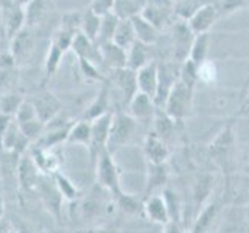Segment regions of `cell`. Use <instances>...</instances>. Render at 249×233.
Masks as SVG:
<instances>
[{
	"label": "cell",
	"mask_w": 249,
	"mask_h": 233,
	"mask_svg": "<svg viewBox=\"0 0 249 233\" xmlns=\"http://www.w3.org/2000/svg\"><path fill=\"white\" fill-rule=\"evenodd\" d=\"M136 129H137V121L129 114H124L122 111L112 112V121H111V128H109L106 151L112 155L122 151L131 142Z\"/></svg>",
	"instance_id": "cell-1"
},
{
	"label": "cell",
	"mask_w": 249,
	"mask_h": 233,
	"mask_svg": "<svg viewBox=\"0 0 249 233\" xmlns=\"http://www.w3.org/2000/svg\"><path fill=\"white\" fill-rule=\"evenodd\" d=\"M237 140L235 135H233V131L229 126H224L218 134L215 135V138L209 143V154L212 155L213 160L221 166L223 171L226 173H231L233 168V163H235V146Z\"/></svg>",
	"instance_id": "cell-2"
},
{
	"label": "cell",
	"mask_w": 249,
	"mask_h": 233,
	"mask_svg": "<svg viewBox=\"0 0 249 233\" xmlns=\"http://www.w3.org/2000/svg\"><path fill=\"white\" fill-rule=\"evenodd\" d=\"M192 104H193V87H190L189 84L179 80L173 85V89L170 90L165 100V104H163L162 109L178 124H181L190 115Z\"/></svg>",
	"instance_id": "cell-3"
},
{
	"label": "cell",
	"mask_w": 249,
	"mask_h": 233,
	"mask_svg": "<svg viewBox=\"0 0 249 233\" xmlns=\"http://www.w3.org/2000/svg\"><path fill=\"white\" fill-rule=\"evenodd\" d=\"M95 174H97V182L101 188L111 193L114 196L115 193H119L122 188V181H120V171L117 163L114 160V155L109 154L107 151L101 152L100 157L97 159L95 165Z\"/></svg>",
	"instance_id": "cell-4"
},
{
	"label": "cell",
	"mask_w": 249,
	"mask_h": 233,
	"mask_svg": "<svg viewBox=\"0 0 249 233\" xmlns=\"http://www.w3.org/2000/svg\"><path fill=\"white\" fill-rule=\"evenodd\" d=\"M112 121V112L106 114L100 118L90 121L92 132H90V145H89V155L92 165H95L97 159L100 157L101 152L106 151L107 145V137H109V128H111Z\"/></svg>",
	"instance_id": "cell-5"
},
{
	"label": "cell",
	"mask_w": 249,
	"mask_h": 233,
	"mask_svg": "<svg viewBox=\"0 0 249 233\" xmlns=\"http://www.w3.org/2000/svg\"><path fill=\"white\" fill-rule=\"evenodd\" d=\"M195 36L196 34L190 30L187 20H179L173 25V58L179 64L189 58Z\"/></svg>",
	"instance_id": "cell-6"
},
{
	"label": "cell",
	"mask_w": 249,
	"mask_h": 233,
	"mask_svg": "<svg viewBox=\"0 0 249 233\" xmlns=\"http://www.w3.org/2000/svg\"><path fill=\"white\" fill-rule=\"evenodd\" d=\"M179 68L181 64L175 61V64H162L159 66V83H158V92L154 97L156 107L162 109L165 104V100L168 97L170 90L173 89V85L179 81Z\"/></svg>",
	"instance_id": "cell-7"
},
{
	"label": "cell",
	"mask_w": 249,
	"mask_h": 233,
	"mask_svg": "<svg viewBox=\"0 0 249 233\" xmlns=\"http://www.w3.org/2000/svg\"><path fill=\"white\" fill-rule=\"evenodd\" d=\"M36 190L39 191V196H41L44 205L47 207V210L59 219L61 216V205H62V196L59 194L56 185H54V181L52 176H45L41 174L39 176V181L36 185Z\"/></svg>",
	"instance_id": "cell-8"
},
{
	"label": "cell",
	"mask_w": 249,
	"mask_h": 233,
	"mask_svg": "<svg viewBox=\"0 0 249 233\" xmlns=\"http://www.w3.org/2000/svg\"><path fill=\"white\" fill-rule=\"evenodd\" d=\"M173 14H175L173 0H146L145 8L142 11L143 17L158 30H160L165 25Z\"/></svg>",
	"instance_id": "cell-9"
},
{
	"label": "cell",
	"mask_w": 249,
	"mask_h": 233,
	"mask_svg": "<svg viewBox=\"0 0 249 233\" xmlns=\"http://www.w3.org/2000/svg\"><path fill=\"white\" fill-rule=\"evenodd\" d=\"M31 103L35 106L37 118L44 124L50 123L56 118L58 114L61 112V107H62L59 98L49 90H42V92L36 93Z\"/></svg>",
	"instance_id": "cell-10"
},
{
	"label": "cell",
	"mask_w": 249,
	"mask_h": 233,
	"mask_svg": "<svg viewBox=\"0 0 249 233\" xmlns=\"http://www.w3.org/2000/svg\"><path fill=\"white\" fill-rule=\"evenodd\" d=\"M111 80L107 83L112 84V87L119 90L124 103H129L132 97L139 92L137 89V80H136V72H132L128 67L119 68V70H111Z\"/></svg>",
	"instance_id": "cell-11"
},
{
	"label": "cell",
	"mask_w": 249,
	"mask_h": 233,
	"mask_svg": "<svg viewBox=\"0 0 249 233\" xmlns=\"http://www.w3.org/2000/svg\"><path fill=\"white\" fill-rule=\"evenodd\" d=\"M220 11H218V5L209 2L204 6H201L199 10L195 13L192 17L187 20L190 30L195 34H202L209 33V30L213 27V23L216 22Z\"/></svg>",
	"instance_id": "cell-12"
},
{
	"label": "cell",
	"mask_w": 249,
	"mask_h": 233,
	"mask_svg": "<svg viewBox=\"0 0 249 233\" xmlns=\"http://www.w3.org/2000/svg\"><path fill=\"white\" fill-rule=\"evenodd\" d=\"M16 176H18V182H19L20 190H23V191L36 190V185H37L41 173H39L35 160L31 159V155L28 152L20 155L19 163H18V169H16Z\"/></svg>",
	"instance_id": "cell-13"
},
{
	"label": "cell",
	"mask_w": 249,
	"mask_h": 233,
	"mask_svg": "<svg viewBox=\"0 0 249 233\" xmlns=\"http://www.w3.org/2000/svg\"><path fill=\"white\" fill-rule=\"evenodd\" d=\"M170 146L159 138L154 132H150L145 137L143 142V155L146 163H154V165H163L170 159Z\"/></svg>",
	"instance_id": "cell-14"
},
{
	"label": "cell",
	"mask_w": 249,
	"mask_h": 233,
	"mask_svg": "<svg viewBox=\"0 0 249 233\" xmlns=\"http://www.w3.org/2000/svg\"><path fill=\"white\" fill-rule=\"evenodd\" d=\"M129 115L137 123H151L156 114V104L151 97L145 95L142 92H137L132 100L128 103Z\"/></svg>",
	"instance_id": "cell-15"
},
{
	"label": "cell",
	"mask_w": 249,
	"mask_h": 233,
	"mask_svg": "<svg viewBox=\"0 0 249 233\" xmlns=\"http://www.w3.org/2000/svg\"><path fill=\"white\" fill-rule=\"evenodd\" d=\"M106 114H111V85H109L107 81L103 83L101 89L97 92L95 98L92 100V103L84 111L83 120L93 121Z\"/></svg>",
	"instance_id": "cell-16"
},
{
	"label": "cell",
	"mask_w": 249,
	"mask_h": 233,
	"mask_svg": "<svg viewBox=\"0 0 249 233\" xmlns=\"http://www.w3.org/2000/svg\"><path fill=\"white\" fill-rule=\"evenodd\" d=\"M136 80L139 92H142L154 100L159 83V64L156 61H150L145 67L136 72Z\"/></svg>",
	"instance_id": "cell-17"
},
{
	"label": "cell",
	"mask_w": 249,
	"mask_h": 233,
	"mask_svg": "<svg viewBox=\"0 0 249 233\" xmlns=\"http://www.w3.org/2000/svg\"><path fill=\"white\" fill-rule=\"evenodd\" d=\"M73 123H62V124H58V126H50V124H45V128H50L49 131L44 129V134L39 137L35 145L44 148V150H53V148H56L62 143H67V138H69V132H70V128H72Z\"/></svg>",
	"instance_id": "cell-18"
},
{
	"label": "cell",
	"mask_w": 249,
	"mask_h": 233,
	"mask_svg": "<svg viewBox=\"0 0 249 233\" xmlns=\"http://www.w3.org/2000/svg\"><path fill=\"white\" fill-rule=\"evenodd\" d=\"M143 213L150 221L160 225H165L171 221L168 207L162 194H151V196L146 198V200L143 202Z\"/></svg>",
	"instance_id": "cell-19"
},
{
	"label": "cell",
	"mask_w": 249,
	"mask_h": 233,
	"mask_svg": "<svg viewBox=\"0 0 249 233\" xmlns=\"http://www.w3.org/2000/svg\"><path fill=\"white\" fill-rule=\"evenodd\" d=\"M101 62L111 68V70H119L126 67L128 61V51L123 50L122 47L115 45L114 42H105L98 45Z\"/></svg>",
	"instance_id": "cell-20"
},
{
	"label": "cell",
	"mask_w": 249,
	"mask_h": 233,
	"mask_svg": "<svg viewBox=\"0 0 249 233\" xmlns=\"http://www.w3.org/2000/svg\"><path fill=\"white\" fill-rule=\"evenodd\" d=\"M28 154L31 155V159L35 160L36 166L39 169V173L41 174H45V176H53L59 166V163L56 160V155L53 154L52 150H44L41 146H31L28 150Z\"/></svg>",
	"instance_id": "cell-21"
},
{
	"label": "cell",
	"mask_w": 249,
	"mask_h": 233,
	"mask_svg": "<svg viewBox=\"0 0 249 233\" xmlns=\"http://www.w3.org/2000/svg\"><path fill=\"white\" fill-rule=\"evenodd\" d=\"M218 213H220V204L215 200L207 202L196 213V219L193 222L190 233H209L213 222L216 221Z\"/></svg>",
	"instance_id": "cell-22"
},
{
	"label": "cell",
	"mask_w": 249,
	"mask_h": 233,
	"mask_svg": "<svg viewBox=\"0 0 249 233\" xmlns=\"http://www.w3.org/2000/svg\"><path fill=\"white\" fill-rule=\"evenodd\" d=\"M176 121L171 118V116L163 111V109H156L154 118H153V132L159 138H162L167 145L171 142V138L175 137V131H176Z\"/></svg>",
	"instance_id": "cell-23"
},
{
	"label": "cell",
	"mask_w": 249,
	"mask_h": 233,
	"mask_svg": "<svg viewBox=\"0 0 249 233\" xmlns=\"http://www.w3.org/2000/svg\"><path fill=\"white\" fill-rule=\"evenodd\" d=\"M72 49L76 53L78 59H88L93 64L101 62L100 50L98 47H95V42H92L88 36H84L83 33H76L72 42Z\"/></svg>",
	"instance_id": "cell-24"
},
{
	"label": "cell",
	"mask_w": 249,
	"mask_h": 233,
	"mask_svg": "<svg viewBox=\"0 0 249 233\" xmlns=\"http://www.w3.org/2000/svg\"><path fill=\"white\" fill-rule=\"evenodd\" d=\"M131 22H132V27H134V31H136V41L142 42L148 47L156 44V41H158V37H159V34H158L159 30L153 27L142 14L131 17Z\"/></svg>",
	"instance_id": "cell-25"
},
{
	"label": "cell",
	"mask_w": 249,
	"mask_h": 233,
	"mask_svg": "<svg viewBox=\"0 0 249 233\" xmlns=\"http://www.w3.org/2000/svg\"><path fill=\"white\" fill-rule=\"evenodd\" d=\"M229 233H249V207H235L226 217V227Z\"/></svg>",
	"instance_id": "cell-26"
},
{
	"label": "cell",
	"mask_w": 249,
	"mask_h": 233,
	"mask_svg": "<svg viewBox=\"0 0 249 233\" xmlns=\"http://www.w3.org/2000/svg\"><path fill=\"white\" fill-rule=\"evenodd\" d=\"M33 50V37H31L28 30H20L18 34L11 39V50L10 53L16 62H20L30 56Z\"/></svg>",
	"instance_id": "cell-27"
},
{
	"label": "cell",
	"mask_w": 249,
	"mask_h": 233,
	"mask_svg": "<svg viewBox=\"0 0 249 233\" xmlns=\"http://www.w3.org/2000/svg\"><path fill=\"white\" fill-rule=\"evenodd\" d=\"M23 22H25V11L22 10V6L18 3H10L6 6L5 11V28H6V34L11 39L19 33L23 27Z\"/></svg>",
	"instance_id": "cell-28"
},
{
	"label": "cell",
	"mask_w": 249,
	"mask_h": 233,
	"mask_svg": "<svg viewBox=\"0 0 249 233\" xmlns=\"http://www.w3.org/2000/svg\"><path fill=\"white\" fill-rule=\"evenodd\" d=\"M112 42L115 45L122 47L123 50H129V47L136 42V31L132 27L131 19H120L119 25L115 28V33L112 37Z\"/></svg>",
	"instance_id": "cell-29"
},
{
	"label": "cell",
	"mask_w": 249,
	"mask_h": 233,
	"mask_svg": "<svg viewBox=\"0 0 249 233\" xmlns=\"http://www.w3.org/2000/svg\"><path fill=\"white\" fill-rule=\"evenodd\" d=\"M90 132H92L90 121H86L83 118L78 120V121H75L72 124V128H70L67 143H70V145H80V146H84L86 150H89Z\"/></svg>",
	"instance_id": "cell-30"
},
{
	"label": "cell",
	"mask_w": 249,
	"mask_h": 233,
	"mask_svg": "<svg viewBox=\"0 0 249 233\" xmlns=\"http://www.w3.org/2000/svg\"><path fill=\"white\" fill-rule=\"evenodd\" d=\"M150 53H148V45L136 41L129 47L128 50V61H126V67L132 72H137L142 67H145L148 62H150Z\"/></svg>",
	"instance_id": "cell-31"
},
{
	"label": "cell",
	"mask_w": 249,
	"mask_h": 233,
	"mask_svg": "<svg viewBox=\"0 0 249 233\" xmlns=\"http://www.w3.org/2000/svg\"><path fill=\"white\" fill-rule=\"evenodd\" d=\"M213 188V177L204 174L199 176L196 183H195V190H193V202H195V210L196 213L199 210L207 204V199L210 196V191Z\"/></svg>",
	"instance_id": "cell-32"
},
{
	"label": "cell",
	"mask_w": 249,
	"mask_h": 233,
	"mask_svg": "<svg viewBox=\"0 0 249 233\" xmlns=\"http://www.w3.org/2000/svg\"><path fill=\"white\" fill-rule=\"evenodd\" d=\"M146 0H114V14L119 19H131L142 14Z\"/></svg>",
	"instance_id": "cell-33"
},
{
	"label": "cell",
	"mask_w": 249,
	"mask_h": 233,
	"mask_svg": "<svg viewBox=\"0 0 249 233\" xmlns=\"http://www.w3.org/2000/svg\"><path fill=\"white\" fill-rule=\"evenodd\" d=\"M52 177H53L54 185H56V188L62 196V199L69 200V202H76L80 199V196H81L80 190H78V186L70 181L66 174H62L61 171H56Z\"/></svg>",
	"instance_id": "cell-34"
},
{
	"label": "cell",
	"mask_w": 249,
	"mask_h": 233,
	"mask_svg": "<svg viewBox=\"0 0 249 233\" xmlns=\"http://www.w3.org/2000/svg\"><path fill=\"white\" fill-rule=\"evenodd\" d=\"M209 45H210V36L209 33H202L196 34L193 39L192 49L189 53V61H192L195 66H201L202 62H206L207 58V51H209Z\"/></svg>",
	"instance_id": "cell-35"
},
{
	"label": "cell",
	"mask_w": 249,
	"mask_h": 233,
	"mask_svg": "<svg viewBox=\"0 0 249 233\" xmlns=\"http://www.w3.org/2000/svg\"><path fill=\"white\" fill-rule=\"evenodd\" d=\"M115 205L119 207L122 212L128 213V215H137L140 210L143 212V204L142 200L137 199L134 194H129L124 190H120L119 193H115L112 196Z\"/></svg>",
	"instance_id": "cell-36"
},
{
	"label": "cell",
	"mask_w": 249,
	"mask_h": 233,
	"mask_svg": "<svg viewBox=\"0 0 249 233\" xmlns=\"http://www.w3.org/2000/svg\"><path fill=\"white\" fill-rule=\"evenodd\" d=\"M168 171L165 163L163 165H154V163H148V177H146V191L150 193L154 188H159L167 182Z\"/></svg>",
	"instance_id": "cell-37"
},
{
	"label": "cell",
	"mask_w": 249,
	"mask_h": 233,
	"mask_svg": "<svg viewBox=\"0 0 249 233\" xmlns=\"http://www.w3.org/2000/svg\"><path fill=\"white\" fill-rule=\"evenodd\" d=\"M119 17L114 13H109L106 16L101 17V23H100V31H98V37L97 42L105 44V42H112V37L115 33V28L119 25Z\"/></svg>",
	"instance_id": "cell-38"
},
{
	"label": "cell",
	"mask_w": 249,
	"mask_h": 233,
	"mask_svg": "<svg viewBox=\"0 0 249 233\" xmlns=\"http://www.w3.org/2000/svg\"><path fill=\"white\" fill-rule=\"evenodd\" d=\"M206 3H209L207 0H178L175 2V14L181 20H189Z\"/></svg>",
	"instance_id": "cell-39"
},
{
	"label": "cell",
	"mask_w": 249,
	"mask_h": 233,
	"mask_svg": "<svg viewBox=\"0 0 249 233\" xmlns=\"http://www.w3.org/2000/svg\"><path fill=\"white\" fill-rule=\"evenodd\" d=\"M100 23H101V17L97 14H93L90 10L84 14V17L81 19V30L83 34L88 36L92 42H97L98 37V31H100Z\"/></svg>",
	"instance_id": "cell-40"
},
{
	"label": "cell",
	"mask_w": 249,
	"mask_h": 233,
	"mask_svg": "<svg viewBox=\"0 0 249 233\" xmlns=\"http://www.w3.org/2000/svg\"><path fill=\"white\" fill-rule=\"evenodd\" d=\"M162 196L165 199V204L168 207V212H170V219L171 221H176V222H181V213H182V208H181V199H179L178 194L170 190L165 188L162 191Z\"/></svg>",
	"instance_id": "cell-41"
},
{
	"label": "cell",
	"mask_w": 249,
	"mask_h": 233,
	"mask_svg": "<svg viewBox=\"0 0 249 233\" xmlns=\"http://www.w3.org/2000/svg\"><path fill=\"white\" fill-rule=\"evenodd\" d=\"M22 103H23V100L18 93H5V95L0 97V114L14 116L18 114Z\"/></svg>",
	"instance_id": "cell-42"
},
{
	"label": "cell",
	"mask_w": 249,
	"mask_h": 233,
	"mask_svg": "<svg viewBox=\"0 0 249 233\" xmlns=\"http://www.w3.org/2000/svg\"><path fill=\"white\" fill-rule=\"evenodd\" d=\"M45 14V0H30L25 10V22L28 25H35Z\"/></svg>",
	"instance_id": "cell-43"
},
{
	"label": "cell",
	"mask_w": 249,
	"mask_h": 233,
	"mask_svg": "<svg viewBox=\"0 0 249 233\" xmlns=\"http://www.w3.org/2000/svg\"><path fill=\"white\" fill-rule=\"evenodd\" d=\"M198 68L199 67L195 66L192 61H189V59L184 61L181 64V68H179V80L195 89V84L199 81L198 80Z\"/></svg>",
	"instance_id": "cell-44"
},
{
	"label": "cell",
	"mask_w": 249,
	"mask_h": 233,
	"mask_svg": "<svg viewBox=\"0 0 249 233\" xmlns=\"http://www.w3.org/2000/svg\"><path fill=\"white\" fill-rule=\"evenodd\" d=\"M62 54H64V51H62L56 44H52L49 54H47V59H45V75L47 76L54 75V72H56V68L61 62Z\"/></svg>",
	"instance_id": "cell-45"
},
{
	"label": "cell",
	"mask_w": 249,
	"mask_h": 233,
	"mask_svg": "<svg viewBox=\"0 0 249 233\" xmlns=\"http://www.w3.org/2000/svg\"><path fill=\"white\" fill-rule=\"evenodd\" d=\"M80 61V68L83 75L88 78L90 81H101V83H106V78L103 76V73L100 72L97 68V64H93V62L88 61V59H78Z\"/></svg>",
	"instance_id": "cell-46"
},
{
	"label": "cell",
	"mask_w": 249,
	"mask_h": 233,
	"mask_svg": "<svg viewBox=\"0 0 249 233\" xmlns=\"http://www.w3.org/2000/svg\"><path fill=\"white\" fill-rule=\"evenodd\" d=\"M37 118L36 115V111H35V106L31 101H23V103L20 104L18 114L14 115V121L18 124H22V123H27V121H31Z\"/></svg>",
	"instance_id": "cell-47"
},
{
	"label": "cell",
	"mask_w": 249,
	"mask_h": 233,
	"mask_svg": "<svg viewBox=\"0 0 249 233\" xmlns=\"http://www.w3.org/2000/svg\"><path fill=\"white\" fill-rule=\"evenodd\" d=\"M89 10L93 14L103 17V16L114 11V0H92Z\"/></svg>",
	"instance_id": "cell-48"
},
{
	"label": "cell",
	"mask_w": 249,
	"mask_h": 233,
	"mask_svg": "<svg viewBox=\"0 0 249 233\" xmlns=\"http://www.w3.org/2000/svg\"><path fill=\"white\" fill-rule=\"evenodd\" d=\"M246 3H248L246 0H221L220 6H218V11L224 14H231L240 10V8H243Z\"/></svg>",
	"instance_id": "cell-49"
},
{
	"label": "cell",
	"mask_w": 249,
	"mask_h": 233,
	"mask_svg": "<svg viewBox=\"0 0 249 233\" xmlns=\"http://www.w3.org/2000/svg\"><path fill=\"white\" fill-rule=\"evenodd\" d=\"M162 233H185L182 222H176V221H170L168 224L163 225V232Z\"/></svg>",
	"instance_id": "cell-50"
},
{
	"label": "cell",
	"mask_w": 249,
	"mask_h": 233,
	"mask_svg": "<svg viewBox=\"0 0 249 233\" xmlns=\"http://www.w3.org/2000/svg\"><path fill=\"white\" fill-rule=\"evenodd\" d=\"M14 121V116L10 115H5V114H0V140H2L3 134L6 132V129L10 128V124Z\"/></svg>",
	"instance_id": "cell-51"
},
{
	"label": "cell",
	"mask_w": 249,
	"mask_h": 233,
	"mask_svg": "<svg viewBox=\"0 0 249 233\" xmlns=\"http://www.w3.org/2000/svg\"><path fill=\"white\" fill-rule=\"evenodd\" d=\"M13 229V224L5 216H0V233H10Z\"/></svg>",
	"instance_id": "cell-52"
},
{
	"label": "cell",
	"mask_w": 249,
	"mask_h": 233,
	"mask_svg": "<svg viewBox=\"0 0 249 233\" xmlns=\"http://www.w3.org/2000/svg\"><path fill=\"white\" fill-rule=\"evenodd\" d=\"M3 212H5V202H3L2 193H0V216H3Z\"/></svg>",
	"instance_id": "cell-53"
},
{
	"label": "cell",
	"mask_w": 249,
	"mask_h": 233,
	"mask_svg": "<svg viewBox=\"0 0 249 233\" xmlns=\"http://www.w3.org/2000/svg\"><path fill=\"white\" fill-rule=\"evenodd\" d=\"M14 2H16V3H18V5H20V6H22L23 3H28V2H30V0H14Z\"/></svg>",
	"instance_id": "cell-54"
},
{
	"label": "cell",
	"mask_w": 249,
	"mask_h": 233,
	"mask_svg": "<svg viewBox=\"0 0 249 233\" xmlns=\"http://www.w3.org/2000/svg\"><path fill=\"white\" fill-rule=\"evenodd\" d=\"M19 233H37V232H35V230H30V229H25L23 232H20V230H19Z\"/></svg>",
	"instance_id": "cell-55"
},
{
	"label": "cell",
	"mask_w": 249,
	"mask_h": 233,
	"mask_svg": "<svg viewBox=\"0 0 249 233\" xmlns=\"http://www.w3.org/2000/svg\"><path fill=\"white\" fill-rule=\"evenodd\" d=\"M97 233H115V232H109V230H98Z\"/></svg>",
	"instance_id": "cell-56"
},
{
	"label": "cell",
	"mask_w": 249,
	"mask_h": 233,
	"mask_svg": "<svg viewBox=\"0 0 249 233\" xmlns=\"http://www.w3.org/2000/svg\"><path fill=\"white\" fill-rule=\"evenodd\" d=\"M10 233H19V230H16V229H13V230H11Z\"/></svg>",
	"instance_id": "cell-57"
},
{
	"label": "cell",
	"mask_w": 249,
	"mask_h": 233,
	"mask_svg": "<svg viewBox=\"0 0 249 233\" xmlns=\"http://www.w3.org/2000/svg\"><path fill=\"white\" fill-rule=\"evenodd\" d=\"M248 106H249V95H248Z\"/></svg>",
	"instance_id": "cell-58"
},
{
	"label": "cell",
	"mask_w": 249,
	"mask_h": 233,
	"mask_svg": "<svg viewBox=\"0 0 249 233\" xmlns=\"http://www.w3.org/2000/svg\"><path fill=\"white\" fill-rule=\"evenodd\" d=\"M175 2H178V0H173V3H175Z\"/></svg>",
	"instance_id": "cell-59"
},
{
	"label": "cell",
	"mask_w": 249,
	"mask_h": 233,
	"mask_svg": "<svg viewBox=\"0 0 249 233\" xmlns=\"http://www.w3.org/2000/svg\"><path fill=\"white\" fill-rule=\"evenodd\" d=\"M246 2H248V3H249V0H246Z\"/></svg>",
	"instance_id": "cell-60"
}]
</instances>
